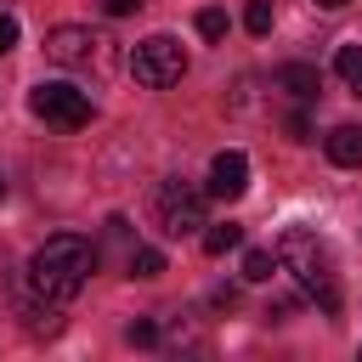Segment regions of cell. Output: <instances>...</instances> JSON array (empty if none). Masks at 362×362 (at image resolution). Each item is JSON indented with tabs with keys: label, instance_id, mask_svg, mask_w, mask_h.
<instances>
[{
	"label": "cell",
	"instance_id": "22",
	"mask_svg": "<svg viewBox=\"0 0 362 362\" xmlns=\"http://www.w3.org/2000/svg\"><path fill=\"white\" fill-rule=\"evenodd\" d=\"M0 198H6V175H0Z\"/></svg>",
	"mask_w": 362,
	"mask_h": 362
},
{
	"label": "cell",
	"instance_id": "17",
	"mask_svg": "<svg viewBox=\"0 0 362 362\" xmlns=\"http://www.w3.org/2000/svg\"><path fill=\"white\" fill-rule=\"evenodd\" d=\"M11 45H17V17H11V11H0V57H6Z\"/></svg>",
	"mask_w": 362,
	"mask_h": 362
},
{
	"label": "cell",
	"instance_id": "12",
	"mask_svg": "<svg viewBox=\"0 0 362 362\" xmlns=\"http://www.w3.org/2000/svg\"><path fill=\"white\" fill-rule=\"evenodd\" d=\"M243 277L249 283H272L277 277V249H243Z\"/></svg>",
	"mask_w": 362,
	"mask_h": 362
},
{
	"label": "cell",
	"instance_id": "21",
	"mask_svg": "<svg viewBox=\"0 0 362 362\" xmlns=\"http://www.w3.org/2000/svg\"><path fill=\"white\" fill-rule=\"evenodd\" d=\"M317 6H322V11H339V6H351V0H317Z\"/></svg>",
	"mask_w": 362,
	"mask_h": 362
},
{
	"label": "cell",
	"instance_id": "18",
	"mask_svg": "<svg viewBox=\"0 0 362 362\" xmlns=\"http://www.w3.org/2000/svg\"><path fill=\"white\" fill-rule=\"evenodd\" d=\"M288 136H294V141H311V119H305V113H288Z\"/></svg>",
	"mask_w": 362,
	"mask_h": 362
},
{
	"label": "cell",
	"instance_id": "5",
	"mask_svg": "<svg viewBox=\"0 0 362 362\" xmlns=\"http://www.w3.org/2000/svg\"><path fill=\"white\" fill-rule=\"evenodd\" d=\"M28 107H34L45 124H57V130H85V124L96 119V102H90L85 90H74V85H34V90H28Z\"/></svg>",
	"mask_w": 362,
	"mask_h": 362
},
{
	"label": "cell",
	"instance_id": "2",
	"mask_svg": "<svg viewBox=\"0 0 362 362\" xmlns=\"http://www.w3.org/2000/svg\"><path fill=\"white\" fill-rule=\"evenodd\" d=\"M277 272H288L300 283L305 300H317V311H339V283H334V249L328 238H317L311 226H283L277 238Z\"/></svg>",
	"mask_w": 362,
	"mask_h": 362
},
{
	"label": "cell",
	"instance_id": "6",
	"mask_svg": "<svg viewBox=\"0 0 362 362\" xmlns=\"http://www.w3.org/2000/svg\"><path fill=\"white\" fill-rule=\"evenodd\" d=\"M204 192H209L215 204H238V198L249 192V158H243L238 147L215 153V158H209V175H204Z\"/></svg>",
	"mask_w": 362,
	"mask_h": 362
},
{
	"label": "cell",
	"instance_id": "20",
	"mask_svg": "<svg viewBox=\"0 0 362 362\" xmlns=\"http://www.w3.org/2000/svg\"><path fill=\"white\" fill-rule=\"evenodd\" d=\"M209 300H215V305H221V311H226V305H238V288H232V283H221V288H215V294H209Z\"/></svg>",
	"mask_w": 362,
	"mask_h": 362
},
{
	"label": "cell",
	"instance_id": "1",
	"mask_svg": "<svg viewBox=\"0 0 362 362\" xmlns=\"http://www.w3.org/2000/svg\"><path fill=\"white\" fill-rule=\"evenodd\" d=\"M96 260H102V249H96L90 238H79V232H51V238L34 249V260H28V294H34L40 305H68V300L90 283Z\"/></svg>",
	"mask_w": 362,
	"mask_h": 362
},
{
	"label": "cell",
	"instance_id": "9",
	"mask_svg": "<svg viewBox=\"0 0 362 362\" xmlns=\"http://www.w3.org/2000/svg\"><path fill=\"white\" fill-rule=\"evenodd\" d=\"M277 90H288L294 102H311V96L322 90V74H317L311 62H283V68H277Z\"/></svg>",
	"mask_w": 362,
	"mask_h": 362
},
{
	"label": "cell",
	"instance_id": "8",
	"mask_svg": "<svg viewBox=\"0 0 362 362\" xmlns=\"http://www.w3.org/2000/svg\"><path fill=\"white\" fill-rule=\"evenodd\" d=\"M322 147H328V158L339 170H362V124H334Z\"/></svg>",
	"mask_w": 362,
	"mask_h": 362
},
{
	"label": "cell",
	"instance_id": "3",
	"mask_svg": "<svg viewBox=\"0 0 362 362\" xmlns=\"http://www.w3.org/2000/svg\"><path fill=\"white\" fill-rule=\"evenodd\" d=\"M153 221H158L164 238H192V232L209 226V192L192 187V181H181V175H170L153 192Z\"/></svg>",
	"mask_w": 362,
	"mask_h": 362
},
{
	"label": "cell",
	"instance_id": "16",
	"mask_svg": "<svg viewBox=\"0 0 362 362\" xmlns=\"http://www.w3.org/2000/svg\"><path fill=\"white\" fill-rule=\"evenodd\" d=\"M124 339H130V345H141V351H147V345H158V322H147V317H136V322H130V328H124Z\"/></svg>",
	"mask_w": 362,
	"mask_h": 362
},
{
	"label": "cell",
	"instance_id": "11",
	"mask_svg": "<svg viewBox=\"0 0 362 362\" xmlns=\"http://www.w3.org/2000/svg\"><path fill=\"white\" fill-rule=\"evenodd\" d=\"M238 243H243V226H238V221L204 226V255H226V249H238Z\"/></svg>",
	"mask_w": 362,
	"mask_h": 362
},
{
	"label": "cell",
	"instance_id": "4",
	"mask_svg": "<svg viewBox=\"0 0 362 362\" xmlns=\"http://www.w3.org/2000/svg\"><path fill=\"white\" fill-rule=\"evenodd\" d=\"M181 74H187V51H181L175 34H147V40H136V51H130V79H136V85L170 90V85H181Z\"/></svg>",
	"mask_w": 362,
	"mask_h": 362
},
{
	"label": "cell",
	"instance_id": "7",
	"mask_svg": "<svg viewBox=\"0 0 362 362\" xmlns=\"http://www.w3.org/2000/svg\"><path fill=\"white\" fill-rule=\"evenodd\" d=\"M96 45H102V40H96L90 28H74V23H62V28H51V34H45V57H51V62H62V68L90 62V57H96Z\"/></svg>",
	"mask_w": 362,
	"mask_h": 362
},
{
	"label": "cell",
	"instance_id": "19",
	"mask_svg": "<svg viewBox=\"0 0 362 362\" xmlns=\"http://www.w3.org/2000/svg\"><path fill=\"white\" fill-rule=\"evenodd\" d=\"M102 11L107 17H130V11H141V0H102Z\"/></svg>",
	"mask_w": 362,
	"mask_h": 362
},
{
	"label": "cell",
	"instance_id": "10",
	"mask_svg": "<svg viewBox=\"0 0 362 362\" xmlns=\"http://www.w3.org/2000/svg\"><path fill=\"white\" fill-rule=\"evenodd\" d=\"M124 272H130V277H158V272H164V249H153V243H130Z\"/></svg>",
	"mask_w": 362,
	"mask_h": 362
},
{
	"label": "cell",
	"instance_id": "15",
	"mask_svg": "<svg viewBox=\"0 0 362 362\" xmlns=\"http://www.w3.org/2000/svg\"><path fill=\"white\" fill-rule=\"evenodd\" d=\"M192 23H198V34H204L209 45H215V40H226V28H232V17H226L221 6H204V11L192 17Z\"/></svg>",
	"mask_w": 362,
	"mask_h": 362
},
{
	"label": "cell",
	"instance_id": "14",
	"mask_svg": "<svg viewBox=\"0 0 362 362\" xmlns=\"http://www.w3.org/2000/svg\"><path fill=\"white\" fill-rule=\"evenodd\" d=\"M272 23H277L272 0H249V11H243V28H249L255 40H266V34H272Z\"/></svg>",
	"mask_w": 362,
	"mask_h": 362
},
{
	"label": "cell",
	"instance_id": "13",
	"mask_svg": "<svg viewBox=\"0 0 362 362\" xmlns=\"http://www.w3.org/2000/svg\"><path fill=\"white\" fill-rule=\"evenodd\" d=\"M334 74L362 96V45H339V51H334Z\"/></svg>",
	"mask_w": 362,
	"mask_h": 362
}]
</instances>
